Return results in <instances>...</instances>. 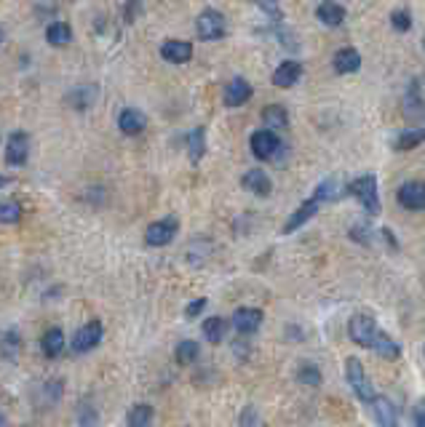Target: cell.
Wrapping results in <instances>:
<instances>
[{
  "instance_id": "obj_1",
  "label": "cell",
  "mask_w": 425,
  "mask_h": 427,
  "mask_svg": "<svg viewBox=\"0 0 425 427\" xmlns=\"http://www.w3.org/2000/svg\"><path fill=\"white\" fill-rule=\"evenodd\" d=\"M348 336L359 347L374 350V345H377V339L383 336V331H380L377 320H374L369 313H356V315L350 318V323H348Z\"/></svg>"
},
{
  "instance_id": "obj_2",
  "label": "cell",
  "mask_w": 425,
  "mask_h": 427,
  "mask_svg": "<svg viewBox=\"0 0 425 427\" xmlns=\"http://www.w3.org/2000/svg\"><path fill=\"white\" fill-rule=\"evenodd\" d=\"M345 192L359 200L361 206L367 209V214H372V216H377V214H380V198H377V176H374V173H367V176H359V179H353V182L345 187Z\"/></svg>"
},
{
  "instance_id": "obj_3",
  "label": "cell",
  "mask_w": 425,
  "mask_h": 427,
  "mask_svg": "<svg viewBox=\"0 0 425 427\" xmlns=\"http://www.w3.org/2000/svg\"><path fill=\"white\" fill-rule=\"evenodd\" d=\"M345 379H348V385L353 387V393L359 395V400H364V403H372V400H374V387H372V382H369V374H367V369L361 366L359 358H348L345 360Z\"/></svg>"
},
{
  "instance_id": "obj_4",
  "label": "cell",
  "mask_w": 425,
  "mask_h": 427,
  "mask_svg": "<svg viewBox=\"0 0 425 427\" xmlns=\"http://www.w3.org/2000/svg\"><path fill=\"white\" fill-rule=\"evenodd\" d=\"M177 230H179V222H177V216H163L158 222H153V225L145 230V243L147 246H153V249H160V246H169L177 235Z\"/></svg>"
},
{
  "instance_id": "obj_5",
  "label": "cell",
  "mask_w": 425,
  "mask_h": 427,
  "mask_svg": "<svg viewBox=\"0 0 425 427\" xmlns=\"http://www.w3.org/2000/svg\"><path fill=\"white\" fill-rule=\"evenodd\" d=\"M225 16L217 11V8H206L201 11V16L196 19V32L201 40H220L225 35Z\"/></svg>"
},
{
  "instance_id": "obj_6",
  "label": "cell",
  "mask_w": 425,
  "mask_h": 427,
  "mask_svg": "<svg viewBox=\"0 0 425 427\" xmlns=\"http://www.w3.org/2000/svg\"><path fill=\"white\" fill-rule=\"evenodd\" d=\"M249 147H252V155L257 160H270L281 150V139L279 133H273L270 129H262V131L252 133Z\"/></svg>"
},
{
  "instance_id": "obj_7",
  "label": "cell",
  "mask_w": 425,
  "mask_h": 427,
  "mask_svg": "<svg viewBox=\"0 0 425 427\" xmlns=\"http://www.w3.org/2000/svg\"><path fill=\"white\" fill-rule=\"evenodd\" d=\"M102 334H105L102 323H99V320H89V323H86L83 329H78V334L72 336V353L83 355V353L94 350V347L102 342Z\"/></svg>"
},
{
  "instance_id": "obj_8",
  "label": "cell",
  "mask_w": 425,
  "mask_h": 427,
  "mask_svg": "<svg viewBox=\"0 0 425 427\" xmlns=\"http://www.w3.org/2000/svg\"><path fill=\"white\" fill-rule=\"evenodd\" d=\"M262 310H257V307H239L236 313H233V326H236V331L243 334V336H252L260 326H262Z\"/></svg>"
},
{
  "instance_id": "obj_9",
  "label": "cell",
  "mask_w": 425,
  "mask_h": 427,
  "mask_svg": "<svg viewBox=\"0 0 425 427\" xmlns=\"http://www.w3.org/2000/svg\"><path fill=\"white\" fill-rule=\"evenodd\" d=\"M396 198L404 209L410 211H423L425 209V182H404L396 192Z\"/></svg>"
},
{
  "instance_id": "obj_10",
  "label": "cell",
  "mask_w": 425,
  "mask_h": 427,
  "mask_svg": "<svg viewBox=\"0 0 425 427\" xmlns=\"http://www.w3.org/2000/svg\"><path fill=\"white\" fill-rule=\"evenodd\" d=\"M252 83L243 78H233L230 83L225 86V91H222V102L225 107H243L249 99H252Z\"/></svg>"
},
{
  "instance_id": "obj_11",
  "label": "cell",
  "mask_w": 425,
  "mask_h": 427,
  "mask_svg": "<svg viewBox=\"0 0 425 427\" xmlns=\"http://www.w3.org/2000/svg\"><path fill=\"white\" fill-rule=\"evenodd\" d=\"M30 155V139L25 131H13L6 145V163L8 166H25Z\"/></svg>"
},
{
  "instance_id": "obj_12",
  "label": "cell",
  "mask_w": 425,
  "mask_h": 427,
  "mask_svg": "<svg viewBox=\"0 0 425 427\" xmlns=\"http://www.w3.org/2000/svg\"><path fill=\"white\" fill-rule=\"evenodd\" d=\"M300 75H303V65L300 62H294V59H286V62H281L279 67H276V72H273V86L276 88H292L294 83L300 80Z\"/></svg>"
},
{
  "instance_id": "obj_13",
  "label": "cell",
  "mask_w": 425,
  "mask_h": 427,
  "mask_svg": "<svg viewBox=\"0 0 425 427\" xmlns=\"http://www.w3.org/2000/svg\"><path fill=\"white\" fill-rule=\"evenodd\" d=\"M160 56L166 62H172V65H185V62L193 59V46L187 40H166L160 46Z\"/></svg>"
},
{
  "instance_id": "obj_14",
  "label": "cell",
  "mask_w": 425,
  "mask_h": 427,
  "mask_svg": "<svg viewBox=\"0 0 425 427\" xmlns=\"http://www.w3.org/2000/svg\"><path fill=\"white\" fill-rule=\"evenodd\" d=\"M147 126V118L145 112H139V110H134V107H126V110H120L118 115V129L126 136H137V133H142Z\"/></svg>"
},
{
  "instance_id": "obj_15",
  "label": "cell",
  "mask_w": 425,
  "mask_h": 427,
  "mask_svg": "<svg viewBox=\"0 0 425 427\" xmlns=\"http://www.w3.org/2000/svg\"><path fill=\"white\" fill-rule=\"evenodd\" d=\"M241 185L246 187L249 192H254V195H260V198H267V195L273 192V182H270V176H267L265 171H260V169H252V171L243 173Z\"/></svg>"
},
{
  "instance_id": "obj_16",
  "label": "cell",
  "mask_w": 425,
  "mask_h": 427,
  "mask_svg": "<svg viewBox=\"0 0 425 427\" xmlns=\"http://www.w3.org/2000/svg\"><path fill=\"white\" fill-rule=\"evenodd\" d=\"M332 67L334 72H340V75H350V72H359L361 70V53L356 48H340V51L334 53L332 59Z\"/></svg>"
},
{
  "instance_id": "obj_17",
  "label": "cell",
  "mask_w": 425,
  "mask_h": 427,
  "mask_svg": "<svg viewBox=\"0 0 425 427\" xmlns=\"http://www.w3.org/2000/svg\"><path fill=\"white\" fill-rule=\"evenodd\" d=\"M316 214H319V200L307 198L305 203H303V206H300V209H297V211H294L292 216L286 219V225H284V232L289 235V232H294V230H300V227L305 225V222H310Z\"/></svg>"
},
{
  "instance_id": "obj_18",
  "label": "cell",
  "mask_w": 425,
  "mask_h": 427,
  "mask_svg": "<svg viewBox=\"0 0 425 427\" xmlns=\"http://www.w3.org/2000/svg\"><path fill=\"white\" fill-rule=\"evenodd\" d=\"M404 115L410 120H420L425 115V96L420 91V80H414L404 96Z\"/></svg>"
},
{
  "instance_id": "obj_19",
  "label": "cell",
  "mask_w": 425,
  "mask_h": 427,
  "mask_svg": "<svg viewBox=\"0 0 425 427\" xmlns=\"http://www.w3.org/2000/svg\"><path fill=\"white\" fill-rule=\"evenodd\" d=\"M316 19L326 27H340L345 22V8L334 0H324L319 8H316Z\"/></svg>"
},
{
  "instance_id": "obj_20",
  "label": "cell",
  "mask_w": 425,
  "mask_h": 427,
  "mask_svg": "<svg viewBox=\"0 0 425 427\" xmlns=\"http://www.w3.org/2000/svg\"><path fill=\"white\" fill-rule=\"evenodd\" d=\"M372 412H374V419H377L383 427H396V406H393L388 398H383V395H374Z\"/></svg>"
},
{
  "instance_id": "obj_21",
  "label": "cell",
  "mask_w": 425,
  "mask_h": 427,
  "mask_svg": "<svg viewBox=\"0 0 425 427\" xmlns=\"http://www.w3.org/2000/svg\"><path fill=\"white\" fill-rule=\"evenodd\" d=\"M201 331H203V336H206V342L220 345V342L225 339V334H227V320L220 318V315L206 318V320H203V326H201Z\"/></svg>"
},
{
  "instance_id": "obj_22",
  "label": "cell",
  "mask_w": 425,
  "mask_h": 427,
  "mask_svg": "<svg viewBox=\"0 0 425 427\" xmlns=\"http://www.w3.org/2000/svg\"><path fill=\"white\" fill-rule=\"evenodd\" d=\"M187 155L193 163H198L203 155H206V129H193L187 133Z\"/></svg>"
},
{
  "instance_id": "obj_23",
  "label": "cell",
  "mask_w": 425,
  "mask_h": 427,
  "mask_svg": "<svg viewBox=\"0 0 425 427\" xmlns=\"http://www.w3.org/2000/svg\"><path fill=\"white\" fill-rule=\"evenodd\" d=\"M423 142H425V129L401 131V133H396V139H393V150H399V152H407V150H414V147H420Z\"/></svg>"
},
{
  "instance_id": "obj_24",
  "label": "cell",
  "mask_w": 425,
  "mask_h": 427,
  "mask_svg": "<svg viewBox=\"0 0 425 427\" xmlns=\"http://www.w3.org/2000/svg\"><path fill=\"white\" fill-rule=\"evenodd\" d=\"M46 40L51 46H56V48H62V46H67L72 40V29H70L67 22H51V25L46 27Z\"/></svg>"
},
{
  "instance_id": "obj_25",
  "label": "cell",
  "mask_w": 425,
  "mask_h": 427,
  "mask_svg": "<svg viewBox=\"0 0 425 427\" xmlns=\"http://www.w3.org/2000/svg\"><path fill=\"white\" fill-rule=\"evenodd\" d=\"M43 353L49 355V358H56V355H62V350H65V334L62 329H49V331L43 334Z\"/></svg>"
},
{
  "instance_id": "obj_26",
  "label": "cell",
  "mask_w": 425,
  "mask_h": 427,
  "mask_svg": "<svg viewBox=\"0 0 425 427\" xmlns=\"http://www.w3.org/2000/svg\"><path fill=\"white\" fill-rule=\"evenodd\" d=\"M201 355V347L198 342H193V339H185V342H179L177 350H174V358L179 366H190V363H196Z\"/></svg>"
},
{
  "instance_id": "obj_27",
  "label": "cell",
  "mask_w": 425,
  "mask_h": 427,
  "mask_svg": "<svg viewBox=\"0 0 425 427\" xmlns=\"http://www.w3.org/2000/svg\"><path fill=\"white\" fill-rule=\"evenodd\" d=\"M343 190H345V187L340 185V182H337L334 176H329V179H324V182H321V185L316 187L313 198L319 200V203H321V200H324V203H326V200H337L340 195H343Z\"/></svg>"
},
{
  "instance_id": "obj_28",
  "label": "cell",
  "mask_w": 425,
  "mask_h": 427,
  "mask_svg": "<svg viewBox=\"0 0 425 427\" xmlns=\"http://www.w3.org/2000/svg\"><path fill=\"white\" fill-rule=\"evenodd\" d=\"M262 118H265V123L270 129H286V126H289V115H286V110L281 105H267L265 110H262Z\"/></svg>"
},
{
  "instance_id": "obj_29",
  "label": "cell",
  "mask_w": 425,
  "mask_h": 427,
  "mask_svg": "<svg viewBox=\"0 0 425 427\" xmlns=\"http://www.w3.org/2000/svg\"><path fill=\"white\" fill-rule=\"evenodd\" d=\"M153 406H147V403H139V406H134L132 412H129V416H126V422H129V427H147L150 422H153Z\"/></svg>"
},
{
  "instance_id": "obj_30",
  "label": "cell",
  "mask_w": 425,
  "mask_h": 427,
  "mask_svg": "<svg viewBox=\"0 0 425 427\" xmlns=\"http://www.w3.org/2000/svg\"><path fill=\"white\" fill-rule=\"evenodd\" d=\"M374 353L380 355V358H388V360H396L401 355V347L388 336L386 331H383V336L377 339V345H374Z\"/></svg>"
},
{
  "instance_id": "obj_31",
  "label": "cell",
  "mask_w": 425,
  "mask_h": 427,
  "mask_svg": "<svg viewBox=\"0 0 425 427\" xmlns=\"http://www.w3.org/2000/svg\"><path fill=\"white\" fill-rule=\"evenodd\" d=\"M22 219V206L13 200H0V225H16Z\"/></svg>"
},
{
  "instance_id": "obj_32",
  "label": "cell",
  "mask_w": 425,
  "mask_h": 427,
  "mask_svg": "<svg viewBox=\"0 0 425 427\" xmlns=\"http://www.w3.org/2000/svg\"><path fill=\"white\" fill-rule=\"evenodd\" d=\"M297 379L307 387H319L321 385V369L319 366H313V363H303V366H300V372H297Z\"/></svg>"
},
{
  "instance_id": "obj_33",
  "label": "cell",
  "mask_w": 425,
  "mask_h": 427,
  "mask_svg": "<svg viewBox=\"0 0 425 427\" xmlns=\"http://www.w3.org/2000/svg\"><path fill=\"white\" fill-rule=\"evenodd\" d=\"M391 25L396 32H410L412 29V13L407 11V8H396V11L391 13Z\"/></svg>"
},
{
  "instance_id": "obj_34",
  "label": "cell",
  "mask_w": 425,
  "mask_h": 427,
  "mask_svg": "<svg viewBox=\"0 0 425 427\" xmlns=\"http://www.w3.org/2000/svg\"><path fill=\"white\" fill-rule=\"evenodd\" d=\"M249 3H254L260 11H265L270 19H281V8L276 0H249Z\"/></svg>"
},
{
  "instance_id": "obj_35",
  "label": "cell",
  "mask_w": 425,
  "mask_h": 427,
  "mask_svg": "<svg viewBox=\"0 0 425 427\" xmlns=\"http://www.w3.org/2000/svg\"><path fill=\"white\" fill-rule=\"evenodd\" d=\"M350 238L356 240V243H372V230L369 227H364V225H356L353 230H350Z\"/></svg>"
},
{
  "instance_id": "obj_36",
  "label": "cell",
  "mask_w": 425,
  "mask_h": 427,
  "mask_svg": "<svg viewBox=\"0 0 425 427\" xmlns=\"http://www.w3.org/2000/svg\"><path fill=\"white\" fill-rule=\"evenodd\" d=\"M203 310H206V299L201 296V299H193V302H190V305L185 307V315H187L190 320H193V318H198Z\"/></svg>"
},
{
  "instance_id": "obj_37",
  "label": "cell",
  "mask_w": 425,
  "mask_h": 427,
  "mask_svg": "<svg viewBox=\"0 0 425 427\" xmlns=\"http://www.w3.org/2000/svg\"><path fill=\"white\" fill-rule=\"evenodd\" d=\"M257 412H254L252 406H246L243 412H241V427H260V419H254Z\"/></svg>"
},
{
  "instance_id": "obj_38",
  "label": "cell",
  "mask_w": 425,
  "mask_h": 427,
  "mask_svg": "<svg viewBox=\"0 0 425 427\" xmlns=\"http://www.w3.org/2000/svg\"><path fill=\"white\" fill-rule=\"evenodd\" d=\"M139 6H142V0H129L126 3V22H134V16L139 11Z\"/></svg>"
},
{
  "instance_id": "obj_39",
  "label": "cell",
  "mask_w": 425,
  "mask_h": 427,
  "mask_svg": "<svg viewBox=\"0 0 425 427\" xmlns=\"http://www.w3.org/2000/svg\"><path fill=\"white\" fill-rule=\"evenodd\" d=\"M414 427H425V406L414 412Z\"/></svg>"
},
{
  "instance_id": "obj_40",
  "label": "cell",
  "mask_w": 425,
  "mask_h": 427,
  "mask_svg": "<svg viewBox=\"0 0 425 427\" xmlns=\"http://www.w3.org/2000/svg\"><path fill=\"white\" fill-rule=\"evenodd\" d=\"M8 182H11V179H8V176H3V173H0V187H6V185H8Z\"/></svg>"
},
{
  "instance_id": "obj_41",
  "label": "cell",
  "mask_w": 425,
  "mask_h": 427,
  "mask_svg": "<svg viewBox=\"0 0 425 427\" xmlns=\"http://www.w3.org/2000/svg\"><path fill=\"white\" fill-rule=\"evenodd\" d=\"M3 38H6V35H3V29H0V43H3Z\"/></svg>"
}]
</instances>
